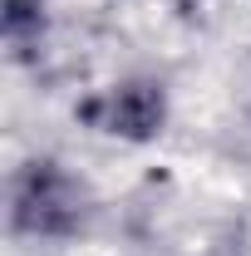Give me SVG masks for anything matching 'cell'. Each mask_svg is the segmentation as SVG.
Here are the masks:
<instances>
[]
</instances>
